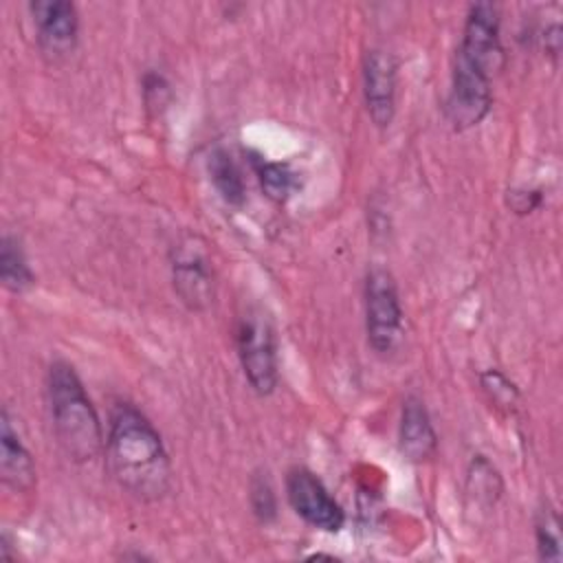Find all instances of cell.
<instances>
[{
	"mask_svg": "<svg viewBox=\"0 0 563 563\" xmlns=\"http://www.w3.org/2000/svg\"><path fill=\"white\" fill-rule=\"evenodd\" d=\"M106 460L112 477L132 497L158 501L172 488V462L161 433L132 402H117L110 411Z\"/></svg>",
	"mask_w": 563,
	"mask_h": 563,
	"instance_id": "obj_1",
	"label": "cell"
},
{
	"mask_svg": "<svg viewBox=\"0 0 563 563\" xmlns=\"http://www.w3.org/2000/svg\"><path fill=\"white\" fill-rule=\"evenodd\" d=\"M46 398L57 444L68 460L92 462L106 446L103 429L81 378L66 361H53L46 374Z\"/></svg>",
	"mask_w": 563,
	"mask_h": 563,
	"instance_id": "obj_2",
	"label": "cell"
},
{
	"mask_svg": "<svg viewBox=\"0 0 563 563\" xmlns=\"http://www.w3.org/2000/svg\"><path fill=\"white\" fill-rule=\"evenodd\" d=\"M235 347L251 389L271 396L279 383V363L275 325L264 308L251 306L238 317Z\"/></svg>",
	"mask_w": 563,
	"mask_h": 563,
	"instance_id": "obj_3",
	"label": "cell"
},
{
	"mask_svg": "<svg viewBox=\"0 0 563 563\" xmlns=\"http://www.w3.org/2000/svg\"><path fill=\"white\" fill-rule=\"evenodd\" d=\"M367 343L378 356H389L402 341V306L394 275L385 266H372L363 286Z\"/></svg>",
	"mask_w": 563,
	"mask_h": 563,
	"instance_id": "obj_4",
	"label": "cell"
},
{
	"mask_svg": "<svg viewBox=\"0 0 563 563\" xmlns=\"http://www.w3.org/2000/svg\"><path fill=\"white\" fill-rule=\"evenodd\" d=\"M172 286L191 312L207 310L216 299V271L207 244L198 235L180 238L169 251Z\"/></svg>",
	"mask_w": 563,
	"mask_h": 563,
	"instance_id": "obj_5",
	"label": "cell"
},
{
	"mask_svg": "<svg viewBox=\"0 0 563 563\" xmlns=\"http://www.w3.org/2000/svg\"><path fill=\"white\" fill-rule=\"evenodd\" d=\"M499 22V9L493 2L471 4L462 29V42L455 51V59L484 73L488 79L499 75L506 64Z\"/></svg>",
	"mask_w": 563,
	"mask_h": 563,
	"instance_id": "obj_6",
	"label": "cell"
},
{
	"mask_svg": "<svg viewBox=\"0 0 563 563\" xmlns=\"http://www.w3.org/2000/svg\"><path fill=\"white\" fill-rule=\"evenodd\" d=\"M286 497L297 517L323 532H339L345 523L341 504L330 495L323 482L308 468L295 466L286 475Z\"/></svg>",
	"mask_w": 563,
	"mask_h": 563,
	"instance_id": "obj_7",
	"label": "cell"
},
{
	"mask_svg": "<svg viewBox=\"0 0 563 563\" xmlns=\"http://www.w3.org/2000/svg\"><path fill=\"white\" fill-rule=\"evenodd\" d=\"M493 79L455 59L451 73V88L446 97V121L453 130L464 132L486 119L493 106Z\"/></svg>",
	"mask_w": 563,
	"mask_h": 563,
	"instance_id": "obj_8",
	"label": "cell"
},
{
	"mask_svg": "<svg viewBox=\"0 0 563 563\" xmlns=\"http://www.w3.org/2000/svg\"><path fill=\"white\" fill-rule=\"evenodd\" d=\"M29 13L35 26V40L51 62L70 55L79 40V13L68 0H33Z\"/></svg>",
	"mask_w": 563,
	"mask_h": 563,
	"instance_id": "obj_9",
	"label": "cell"
},
{
	"mask_svg": "<svg viewBox=\"0 0 563 563\" xmlns=\"http://www.w3.org/2000/svg\"><path fill=\"white\" fill-rule=\"evenodd\" d=\"M398 62L385 48H369L363 57V99L376 128H389L396 114Z\"/></svg>",
	"mask_w": 563,
	"mask_h": 563,
	"instance_id": "obj_10",
	"label": "cell"
},
{
	"mask_svg": "<svg viewBox=\"0 0 563 563\" xmlns=\"http://www.w3.org/2000/svg\"><path fill=\"white\" fill-rule=\"evenodd\" d=\"M398 449L405 460L422 464L438 451V435L424 402L418 396H407L398 422Z\"/></svg>",
	"mask_w": 563,
	"mask_h": 563,
	"instance_id": "obj_11",
	"label": "cell"
},
{
	"mask_svg": "<svg viewBox=\"0 0 563 563\" xmlns=\"http://www.w3.org/2000/svg\"><path fill=\"white\" fill-rule=\"evenodd\" d=\"M0 477L13 493H31L35 486V462L24 446L11 413L4 407L0 416Z\"/></svg>",
	"mask_w": 563,
	"mask_h": 563,
	"instance_id": "obj_12",
	"label": "cell"
},
{
	"mask_svg": "<svg viewBox=\"0 0 563 563\" xmlns=\"http://www.w3.org/2000/svg\"><path fill=\"white\" fill-rule=\"evenodd\" d=\"M249 161L251 167L257 176V183L262 187V191L266 194V198H271L273 202H286L299 187V174L290 167V163H277V161H268L266 156L257 154V152H249Z\"/></svg>",
	"mask_w": 563,
	"mask_h": 563,
	"instance_id": "obj_13",
	"label": "cell"
},
{
	"mask_svg": "<svg viewBox=\"0 0 563 563\" xmlns=\"http://www.w3.org/2000/svg\"><path fill=\"white\" fill-rule=\"evenodd\" d=\"M207 172H209V178H211L216 191L229 207H240L244 202L246 189H244L242 172H240L238 163L233 161V156L224 147H216L209 154Z\"/></svg>",
	"mask_w": 563,
	"mask_h": 563,
	"instance_id": "obj_14",
	"label": "cell"
},
{
	"mask_svg": "<svg viewBox=\"0 0 563 563\" xmlns=\"http://www.w3.org/2000/svg\"><path fill=\"white\" fill-rule=\"evenodd\" d=\"M0 279L9 292H26L35 284V275L29 266L20 240L11 233H4L0 240Z\"/></svg>",
	"mask_w": 563,
	"mask_h": 563,
	"instance_id": "obj_15",
	"label": "cell"
},
{
	"mask_svg": "<svg viewBox=\"0 0 563 563\" xmlns=\"http://www.w3.org/2000/svg\"><path fill=\"white\" fill-rule=\"evenodd\" d=\"M534 541L541 561H561V521L548 499L534 512Z\"/></svg>",
	"mask_w": 563,
	"mask_h": 563,
	"instance_id": "obj_16",
	"label": "cell"
},
{
	"mask_svg": "<svg viewBox=\"0 0 563 563\" xmlns=\"http://www.w3.org/2000/svg\"><path fill=\"white\" fill-rule=\"evenodd\" d=\"M466 493L475 497L477 504L493 506L501 493V479L493 464L484 455H475L466 477Z\"/></svg>",
	"mask_w": 563,
	"mask_h": 563,
	"instance_id": "obj_17",
	"label": "cell"
},
{
	"mask_svg": "<svg viewBox=\"0 0 563 563\" xmlns=\"http://www.w3.org/2000/svg\"><path fill=\"white\" fill-rule=\"evenodd\" d=\"M249 504L260 523L277 519V497L266 473H255L249 484Z\"/></svg>",
	"mask_w": 563,
	"mask_h": 563,
	"instance_id": "obj_18",
	"label": "cell"
},
{
	"mask_svg": "<svg viewBox=\"0 0 563 563\" xmlns=\"http://www.w3.org/2000/svg\"><path fill=\"white\" fill-rule=\"evenodd\" d=\"M482 389L486 391V396L490 398V402H495L501 409H512L519 400V389L515 387L512 380H508L506 374H501L499 369H486L482 374Z\"/></svg>",
	"mask_w": 563,
	"mask_h": 563,
	"instance_id": "obj_19",
	"label": "cell"
},
{
	"mask_svg": "<svg viewBox=\"0 0 563 563\" xmlns=\"http://www.w3.org/2000/svg\"><path fill=\"white\" fill-rule=\"evenodd\" d=\"M141 92H143L145 110L152 114H158L172 97V86L163 73L145 70V75L141 79Z\"/></svg>",
	"mask_w": 563,
	"mask_h": 563,
	"instance_id": "obj_20",
	"label": "cell"
},
{
	"mask_svg": "<svg viewBox=\"0 0 563 563\" xmlns=\"http://www.w3.org/2000/svg\"><path fill=\"white\" fill-rule=\"evenodd\" d=\"M506 202L510 207L512 213L517 216H526L532 213L534 209L541 207L543 202V194L541 189H528V187H519V189H510L506 196Z\"/></svg>",
	"mask_w": 563,
	"mask_h": 563,
	"instance_id": "obj_21",
	"label": "cell"
},
{
	"mask_svg": "<svg viewBox=\"0 0 563 563\" xmlns=\"http://www.w3.org/2000/svg\"><path fill=\"white\" fill-rule=\"evenodd\" d=\"M539 37H541V44H543L545 55L556 62V57H559V53H561V26H559V22L548 24V26L541 31Z\"/></svg>",
	"mask_w": 563,
	"mask_h": 563,
	"instance_id": "obj_22",
	"label": "cell"
}]
</instances>
